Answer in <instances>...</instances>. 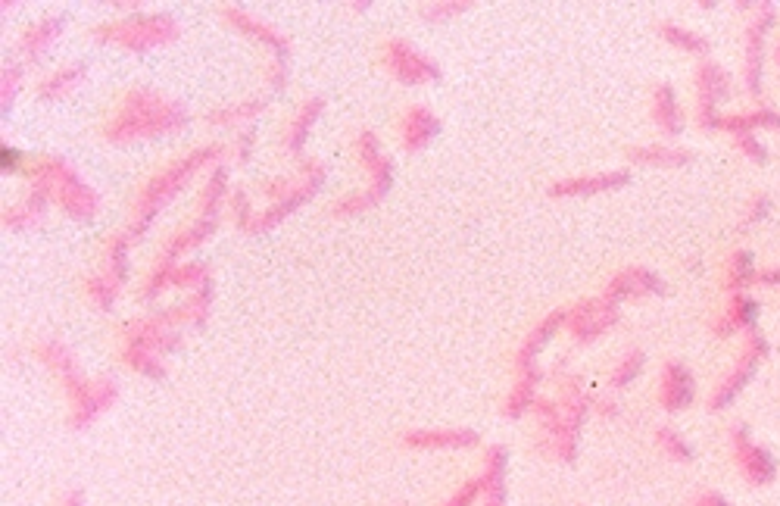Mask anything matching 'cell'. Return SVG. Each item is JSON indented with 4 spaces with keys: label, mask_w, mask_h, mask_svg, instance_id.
<instances>
[{
    "label": "cell",
    "mask_w": 780,
    "mask_h": 506,
    "mask_svg": "<svg viewBox=\"0 0 780 506\" xmlns=\"http://www.w3.org/2000/svg\"><path fill=\"white\" fill-rule=\"evenodd\" d=\"M484 503L481 506H506V450L490 447L484 457Z\"/></svg>",
    "instance_id": "cell-5"
},
{
    "label": "cell",
    "mask_w": 780,
    "mask_h": 506,
    "mask_svg": "<svg viewBox=\"0 0 780 506\" xmlns=\"http://www.w3.org/2000/svg\"><path fill=\"white\" fill-rule=\"evenodd\" d=\"M60 506H85L82 491H66V494L60 497Z\"/></svg>",
    "instance_id": "cell-11"
},
{
    "label": "cell",
    "mask_w": 780,
    "mask_h": 506,
    "mask_svg": "<svg viewBox=\"0 0 780 506\" xmlns=\"http://www.w3.org/2000/svg\"><path fill=\"white\" fill-rule=\"evenodd\" d=\"M696 394V385H693V375L690 369H684L681 363H668L662 369V378H659V400L662 407L668 413H681L684 407H690V400Z\"/></svg>",
    "instance_id": "cell-3"
},
{
    "label": "cell",
    "mask_w": 780,
    "mask_h": 506,
    "mask_svg": "<svg viewBox=\"0 0 780 506\" xmlns=\"http://www.w3.org/2000/svg\"><path fill=\"white\" fill-rule=\"evenodd\" d=\"M116 400V385L113 382H97L91 391H88V397L85 400H78L75 407H72V428H85V425H91L103 410L110 407V403Z\"/></svg>",
    "instance_id": "cell-6"
},
{
    "label": "cell",
    "mask_w": 780,
    "mask_h": 506,
    "mask_svg": "<svg viewBox=\"0 0 780 506\" xmlns=\"http://www.w3.org/2000/svg\"><path fill=\"white\" fill-rule=\"evenodd\" d=\"M731 444H734V457H737L740 472L749 478L752 485H768V482H774L777 460L771 457L765 447L752 444L746 425H734V428H731Z\"/></svg>",
    "instance_id": "cell-1"
},
{
    "label": "cell",
    "mask_w": 780,
    "mask_h": 506,
    "mask_svg": "<svg viewBox=\"0 0 780 506\" xmlns=\"http://www.w3.org/2000/svg\"><path fill=\"white\" fill-rule=\"evenodd\" d=\"M615 319H618V313L609 300H590V303H581L575 313H568V325L578 341H596Z\"/></svg>",
    "instance_id": "cell-2"
},
{
    "label": "cell",
    "mask_w": 780,
    "mask_h": 506,
    "mask_svg": "<svg viewBox=\"0 0 780 506\" xmlns=\"http://www.w3.org/2000/svg\"><path fill=\"white\" fill-rule=\"evenodd\" d=\"M403 444L415 450H459L478 444V435L468 428H422V432H406Z\"/></svg>",
    "instance_id": "cell-4"
},
{
    "label": "cell",
    "mask_w": 780,
    "mask_h": 506,
    "mask_svg": "<svg viewBox=\"0 0 780 506\" xmlns=\"http://www.w3.org/2000/svg\"><path fill=\"white\" fill-rule=\"evenodd\" d=\"M656 444L662 447V453L668 460H674V463H690L693 460V447L674 432V428H659L656 432Z\"/></svg>",
    "instance_id": "cell-7"
},
{
    "label": "cell",
    "mask_w": 780,
    "mask_h": 506,
    "mask_svg": "<svg viewBox=\"0 0 780 506\" xmlns=\"http://www.w3.org/2000/svg\"><path fill=\"white\" fill-rule=\"evenodd\" d=\"M690 506H731V503H727V500H724L721 494H715V491H702V494L693 497Z\"/></svg>",
    "instance_id": "cell-10"
},
{
    "label": "cell",
    "mask_w": 780,
    "mask_h": 506,
    "mask_svg": "<svg viewBox=\"0 0 780 506\" xmlns=\"http://www.w3.org/2000/svg\"><path fill=\"white\" fill-rule=\"evenodd\" d=\"M640 369H643V353H640V350L624 353L621 363H618L615 372H612V388H628L634 378L640 375Z\"/></svg>",
    "instance_id": "cell-8"
},
{
    "label": "cell",
    "mask_w": 780,
    "mask_h": 506,
    "mask_svg": "<svg viewBox=\"0 0 780 506\" xmlns=\"http://www.w3.org/2000/svg\"><path fill=\"white\" fill-rule=\"evenodd\" d=\"M484 494V482L481 478H472V482H465L444 506H475V500Z\"/></svg>",
    "instance_id": "cell-9"
}]
</instances>
